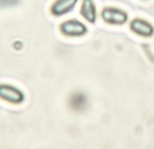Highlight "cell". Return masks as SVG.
<instances>
[{
	"mask_svg": "<svg viewBox=\"0 0 154 149\" xmlns=\"http://www.w3.org/2000/svg\"><path fill=\"white\" fill-rule=\"evenodd\" d=\"M0 99L10 104H22L26 99L24 92L16 85L8 84V83H0Z\"/></svg>",
	"mask_w": 154,
	"mask_h": 149,
	"instance_id": "1",
	"label": "cell"
},
{
	"mask_svg": "<svg viewBox=\"0 0 154 149\" xmlns=\"http://www.w3.org/2000/svg\"><path fill=\"white\" fill-rule=\"evenodd\" d=\"M100 18L103 19L104 23L112 24V26H123L128 21V14L116 7H106L101 10Z\"/></svg>",
	"mask_w": 154,
	"mask_h": 149,
	"instance_id": "2",
	"label": "cell"
},
{
	"mask_svg": "<svg viewBox=\"0 0 154 149\" xmlns=\"http://www.w3.org/2000/svg\"><path fill=\"white\" fill-rule=\"evenodd\" d=\"M58 29L61 31V34L70 38H80L88 34V27L77 19H69V21L62 22Z\"/></svg>",
	"mask_w": 154,
	"mask_h": 149,
	"instance_id": "3",
	"label": "cell"
},
{
	"mask_svg": "<svg viewBox=\"0 0 154 149\" xmlns=\"http://www.w3.org/2000/svg\"><path fill=\"white\" fill-rule=\"evenodd\" d=\"M130 31L134 33L138 37L143 38H150L154 35V26L149 21L142 18H134L130 21Z\"/></svg>",
	"mask_w": 154,
	"mask_h": 149,
	"instance_id": "4",
	"label": "cell"
},
{
	"mask_svg": "<svg viewBox=\"0 0 154 149\" xmlns=\"http://www.w3.org/2000/svg\"><path fill=\"white\" fill-rule=\"evenodd\" d=\"M77 2L79 0H54L50 5V14L56 18H61L72 12L73 8L77 5Z\"/></svg>",
	"mask_w": 154,
	"mask_h": 149,
	"instance_id": "5",
	"label": "cell"
},
{
	"mask_svg": "<svg viewBox=\"0 0 154 149\" xmlns=\"http://www.w3.org/2000/svg\"><path fill=\"white\" fill-rule=\"evenodd\" d=\"M80 15L85 19V22L95 24L96 21H97V10H96L95 0H81Z\"/></svg>",
	"mask_w": 154,
	"mask_h": 149,
	"instance_id": "6",
	"label": "cell"
},
{
	"mask_svg": "<svg viewBox=\"0 0 154 149\" xmlns=\"http://www.w3.org/2000/svg\"><path fill=\"white\" fill-rule=\"evenodd\" d=\"M19 0H0V5L2 7H5V5H12V4H16Z\"/></svg>",
	"mask_w": 154,
	"mask_h": 149,
	"instance_id": "7",
	"label": "cell"
},
{
	"mask_svg": "<svg viewBox=\"0 0 154 149\" xmlns=\"http://www.w3.org/2000/svg\"><path fill=\"white\" fill-rule=\"evenodd\" d=\"M142 2H147V0H142Z\"/></svg>",
	"mask_w": 154,
	"mask_h": 149,
	"instance_id": "8",
	"label": "cell"
}]
</instances>
